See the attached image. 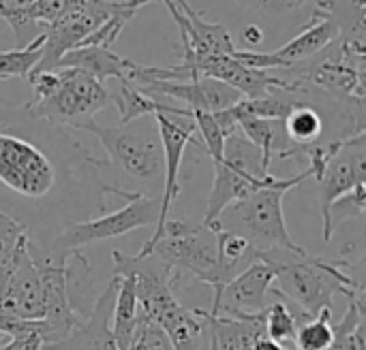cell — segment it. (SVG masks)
<instances>
[{"label":"cell","instance_id":"obj_1","mask_svg":"<svg viewBox=\"0 0 366 350\" xmlns=\"http://www.w3.org/2000/svg\"><path fill=\"white\" fill-rule=\"evenodd\" d=\"M259 261L277 272L270 293L294 304L305 319H315L324 308H332L335 295H343L347 302L365 299V284L345 272L347 261L317 259L305 248L298 252L272 250L262 254Z\"/></svg>","mask_w":366,"mask_h":350},{"label":"cell","instance_id":"obj_2","mask_svg":"<svg viewBox=\"0 0 366 350\" xmlns=\"http://www.w3.org/2000/svg\"><path fill=\"white\" fill-rule=\"evenodd\" d=\"M28 81L34 90V98L26 109L32 118L47 120L51 124L81 128L86 122L94 120L99 111L114 105L112 92L105 83L77 68L30 73Z\"/></svg>","mask_w":366,"mask_h":350},{"label":"cell","instance_id":"obj_3","mask_svg":"<svg viewBox=\"0 0 366 350\" xmlns=\"http://www.w3.org/2000/svg\"><path fill=\"white\" fill-rule=\"evenodd\" d=\"M309 177L311 169H305L300 175L294 177H274L268 186L229 205L225 210L227 216L219 218V229L234 231L247 237L259 257L272 250H302V246L296 244L287 231L283 216V199L292 188L300 186Z\"/></svg>","mask_w":366,"mask_h":350},{"label":"cell","instance_id":"obj_4","mask_svg":"<svg viewBox=\"0 0 366 350\" xmlns=\"http://www.w3.org/2000/svg\"><path fill=\"white\" fill-rule=\"evenodd\" d=\"M294 71V79L322 88L328 92L343 109L350 111L352 120L360 130H365V43L339 38L322 53L317 60Z\"/></svg>","mask_w":366,"mask_h":350},{"label":"cell","instance_id":"obj_5","mask_svg":"<svg viewBox=\"0 0 366 350\" xmlns=\"http://www.w3.org/2000/svg\"><path fill=\"white\" fill-rule=\"evenodd\" d=\"M214 165V184L208 195L204 225L212 227L219 222L221 214L253 195L255 190L268 186L277 175L270 173V167L264 163V154L253 145L240 130L225 139L223 158Z\"/></svg>","mask_w":366,"mask_h":350},{"label":"cell","instance_id":"obj_6","mask_svg":"<svg viewBox=\"0 0 366 350\" xmlns=\"http://www.w3.org/2000/svg\"><path fill=\"white\" fill-rule=\"evenodd\" d=\"M152 254L161 263L193 276L195 282L208 284L217 269V233L208 225H189L184 220H165L137 252Z\"/></svg>","mask_w":366,"mask_h":350},{"label":"cell","instance_id":"obj_7","mask_svg":"<svg viewBox=\"0 0 366 350\" xmlns=\"http://www.w3.org/2000/svg\"><path fill=\"white\" fill-rule=\"evenodd\" d=\"M79 130L94 135L105 148L112 165L124 175L142 182L163 177V145L152 115L122 126H101L90 120Z\"/></svg>","mask_w":366,"mask_h":350},{"label":"cell","instance_id":"obj_8","mask_svg":"<svg viewBox=\"0 0 366 350\" xmlns=\"http://www.w3.org/2000/svg\"><path fill=\"white\" fill-rule=\"evenodd\" d=\"M161 216V197H146L142 192H129V203L101 218L69 225L47 248V252L66 263L71 257H79V250L92 242L112 240L137 231L139 227L157 225Z\"/></svg>","mask_w":366,"mask_h":350},{"label":"cell","instance_id":"obj_9","mask_svg":"<svg viewBox=\"0 0 366 350\" xmlns=\"http://www.w3.org/2000/svg\"><path fill=\"white\" fill-rule=\"evenodd\" d=\"M28 252L36 267L43 293V346L64 340L81 321L69 302V267L56 261L47 248L28 240Z\"/></svg>","mask_w":366,"mask_h":350},{"label":"cell","instance_id":"obj_10","mask_svg":"<svg viewBox=\"0 0 366 350\" xmlns=\"http://www.w3.org/2000/svg\"><path fill=\"white\" fill-rule=\"evenodd\" d=\"M120 2L122 0H81L62 17L45 26L43 53L32 73L54 71L66 51L79 47L103 21H107L120 9Z\"/></svg>","mask_w":366,"mask_h":350},{"label":"cell","instance_id":"obj_11","mask_svg":"<svg viewBox=\"0 0 366 350\" xmlns=\"http://www.w3.org/2000/svg\"><path fill=\"white\" fill-rule=\"evenodd\" d=\"M0 184L15 195L41 199L54 188L56 169L34 143L0 133Z\"/></svg>","mask_w":366,"mask_h":350},{"label":"cell","instance_id":"obj_12","mask_svg":"<svg viewBox=\"0 0 366 350\" xmlns=\"http://www.w3.org/2000/svg\"><path fill=\"white\" fill-rule=\"evenodd\" d=\"M152 120L157 124L163 145V195H161V216L157 222V227H161L167 220L169 207L180 192V167H182L184 150L193 141L202 148V141L197 135L193 113L189 109L159 103V109L152 113Z\"/></svg>","mask_w":366,"mask_h":350},{"label":"cell","instance_id":"obj_13","mask_svg":"<svg viewBox=\"0 0 366 350\" xmlns=\"http://www.w3.org/2000/svg\"><path fill=\"white\" fill-rule=\"evenodd\" d=\"M366 182V143L365 133L345 137L339 152L328 160L320 184V203L324 218V242L328 233V214L337 199L350 195Z\"/></svg>","mask_w":366,"mask_h":350},{"label":"cell","instance_id":"obj_14","mask_svg":"<svg viewBox=\"0 0 366 350\" xmlns=\"http://www.w3.org/2000/svg\"><path fill=\"white\" fill-rule=\"evenodd\" d=\"M277 272L264 261H253L244 272H240L232 282H227L217 299H212V310L208 314L236 316L255 314L266 308L270 289L274 287Z\"/></svg>","mask_w":366,"mask_h":350},{"label":"cell","instance_id":"obj_15","mask_svg":"<svg viewBox=\"0 0 366 350\" xmlns=\"http://www.w3.org/2000/svg\"><path fill=\"white\" fill-rule=\"evenodd\" d=\"M0 314L19 321H43V293L36 267L26 246L17 252L0 284Z\"/></svg>","mask_w":366,"mask_h":350},{"label":"cell","instance_id":"obj_16","mask_svg":"<svg viewBox=\"0 0 366 350\" xmlns=\"http://www.w3.org/2000/svg\"><path fill=\"white\" fill-rule=\"evenodd\" d=\"M139 90L148 96H157V98L167 96V98L182 101L187 105L184 109L206 111V113L229 109L242 101L240 92L208 77L189 79V81H150L146 86H139Z\"/></svg>","mask_w":366,"mask_h":350},{"label":"cell","instance_id":"obj_17","mask_svg":"<svg viewBox=\"0 0 366 350\" xmlns=\"http://www.w3.org/2000/svg\"><path fill=\"white\" fill-rule=\"evenodd\" d=\"M116 293H118V278L112 276L109 284L94 302L90 316L84 323H79L64 340L51 346H43L41 350H118L109 325Z\"/></svg>","mask_w":366,"mask_h":350},{"label":"cell","instance_id":"obj_18","mask_svg":"<svg viewBox=\"0 0 366 350\" xmlns=\"http://www.w3.org/2000/svg\"><path fill=\"white\" fill-rule=\"evenodd\" d=\"M339 36H341V28H339L337 19L330 13H326L324 9L315 6L309 24H305L300 28V32L290 43L274 49L272 56L283 64V68H292V66L307 62V60L315 58L317 53H322L335 41H339Z\"/></svg>","mask_w":366,"mask_h":350},{"label":"cell","instance_id":"obj_19","mask_svg":"<svg viewBox=\"0 0 366 350\" xmlns=\"http://www.w3.org/2000/svg\"><path fill=\"white\" fill-rule=\"evenodd\" d=\"M133 60H127L105 47H75L66 51L56 68H77L105 83V79H127Z\"/></svg>","mask_w":366,"mask_h":350},{"label":"cell","instance_id":"obj_20","mask_svg":"<svg viewBox=\"0 0 366 350\" xmlns=\"http://www.w3.org/2000/svg\"><path fill=\"white\" fill-rule=\"evenodd\" d=\"M118 278V293L112 312V336L118 350H131L142 312L135 295V280L133 276H116Z\"/></svg>","mask_w":366,"mask_h":350},{"label":"cell","instance_id":"obj_21","mask_svg":"<svg viewBox=\"0 0 366 350\" xmlns=\"http://www.w3.org/2000/svg\"><path fill=\"white\" fill-rule=\"evenodd\" d=\"M159 327L167 336L174 350H206L204 349V338H206L204 319L195 310L184 308L182 304L176 310H172L159 323Z\"/></svg>","mask_w":366,"mask_h":350},{"label":"cell","instance_id":"obj_22","mask_svg":"<svg viewBox=\"0 0 366 350\" xmlns=\"http://www.w3.org/2000/svg\"><path fill=\"white\" fill-rule=\"evenodd\" d=\"M283 130L290 141V148H305L311 143H320V137L324 133V118L315 105L302 101L283 120Z\"/></svg>","mask_w":366,"mask_h":350},{"label":"cell","instance_id":"obj_23","mask_svg":"<svg viewBox=\"0 0 366 350\" xmlns=\"http://www.w3.org/2000/svg\"><path fill=\"white\" fill-rule=\"evenodd\" d=\"M365 299H354L339 323L332 325V344L326 350H366Z\"/></svg>","mask_w":366,"mask_h":350},{"label":"cell","instance_id":"obj_24","mask_svg":"<svg viewBox=\"0 0 366 350\" xmlns=\"http://www.w3.org/2000/svg\"><path fill=\"white\" fill-rule=\"evenodd\" d=\"M118 83H120V88L116 94H112V103L116 105L122 124H129V122L139 120V118H148L159 109L161 101L157 96L144 94L137 86H133L127 79H122Z\"/></svg>","mask_w":366,"mask_h":350},{"label":"cell","instance_id":"obj_25","mask_svg":"<svg viewBox=\"0 0 366 350\" xmlns=\"http://www.w3.org/2000/svg\"><path fill=\"white\" fill-rule=\"evenodd\" d=\"M298 323L300 321L296 319L294 310L281 297L277 302H272L270 306H266V310H264V329H266V336L272 342H277V344L294 342L296 331H298Z\"/></svg>","mask_w":366,"mask_h":350},{"label":"cell","instance_id":"obj_26","mask_svg":"<svg viewBox=\"0 0 366 350\" xmlns=\"http://www.w3.org/2000/svg\"><path fill=\"white\" fill-rule=\"evenodd\" d=\"M43 41H45V34L36 36L32 43H28L21 49L0 51V79H6V77H26L28 79V75L34 71V66L41 60Z\"/></svg>","mask_w":366,"mask_h":350},{"label":"cell","instance_id":"obj_27","mask_svg":"<svg viewBox=\"0 0 366 350\" xmlns=\"http://www.w3.org/2000/svg\"><path fill=\"white\" fill-rule=\"evenodd\" d=\"M28 233L21 222L0 210V284L4 282L17 252L26 246Z\"/></svg>","mask_w":366,"mask_h":350},{"label":"cell","instance_id":"obj_28","mask_svg":"<svg viewBox=\"0 0 366 350\" xmlns=\"http://www.w3.org/2000/svg\"><path fill=\"white\" fill-rule=\"evenodd\" d=\"M332 308H324L315 319L302 323L296 331V350H326L332 344Z\"/></svg>","mask_w":366,"mask_h":350},{"label":"cell","instance_id":"obj_29","mask_svg":"<svg viewBox=\"0 0 366 350\" xmlns=\"http://www.w3.org/2000/svg\"><path fill=\"white\" fill-rule=\"evenodd\" d=\"M366 207V186H358L356 190H352L350 195L337 199L330 207V214H328V233H326V242L332 240V233H335V227L345 220L347 216L350 218H358L365 214Z\"/></svg>","mask_w":366,"mask_h":350},{"label":"cell","instance_id":"obj_30","mask_svg":"<svg viewBox=\"0 0 366 350\" xmlns=\"http://www.w3.org/2000/svg\"><path fill=\"white\" fill-rule=\"evenodd\" d=\"M81 0H34L26 13L30 19H34L41 26H49L51 21H56L58 17H62L71 6H75Z\"/></svg>","mask_w":366,"mask_h":350},{"label":"cell","instance_id":"obj_31","mask_svg":"<svg viewBox=\"0 0 366 350\" xmlns=\"http://www.w3.org/2000/svg\"><path fill=\"white\" fill-rule=\"evenodd\" d=\"M131 350H174L163 329L142 316Z\"/></svg>","mask_w":366,"mask_h":350},{"label":"cell","instance_id":"obj_32","mask_svg":"<svg viewBox=\"0 0 366 350\" xmlns=\"http://www.w3.org/2000/svg\"><path fill=\"white\" fill-rule=\"evenodd\" d=\"M255 9H264L270 13H281V11H294L300 9L307 0H242Z\"/></svg>","mask_w":366,"mask_h":350},{"label":"cell","instance_id":"obj_33","mask_svg":"<svg viewBox=\"0 0 366 350\" xmlns=\"http://www.w3.org/2000/svg\"><path fill=\"white\" fill-rule=\"evenodd\" d=\"M34 0H0V19L9 21L19 11H26Z\"/></svg>","mask_w":366,"mask_h":350},{"label":"cell","instance_id":"obj_34","mask_svg":"<svg viewBox=\"0 0 366 350\" xmlns=\"http://www.w3.org/2000/svg\"><path fill=\"white\" fill-rule=\"evenodd\" d=\"M240 36H242V41H244L247 45L257 47V45H262V41H264V30H262L259 26L251 24V26H244V28H242Z\"/></svg>","mask_w":366,"mask_h":350}]
</instances>
